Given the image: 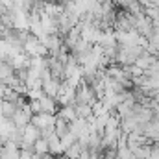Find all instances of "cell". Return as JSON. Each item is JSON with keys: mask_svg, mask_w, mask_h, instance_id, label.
<instances>
[{"mask_svg": "<svg viewBox=\"0 0 159 159\" xmlns=\"http://www.w3.org/2000/svg\"><path fill=\"white\" fill-rule=\"evenodd\" d=\"M19 109V106H17V102H7V100H2V115L6 117V119H13V115H15V111Z\"/></svg>", "mask_w": 159, "mask_h": 159, "instance_id": "8", "label": "cell"}, {"mask_svg": "<svg viewBox=\"0 0 159 159\" xmlns=\"http://www.w3.org/2000/svg\"><path fill=\"white\" fill-rule=\"evenodd\" d=\"M85 148L81 146V143L80 141H76L74 144H70L67 150H65V154H63V157L65 159H78L80 156H81V152H83Z\"/></svg>", "mask_w": 159, "mask_h": 159, "instance_id": "5", "label": "cell"}, {"mask_svg": "<svg viewBox=\"0 0 159 159\" xmlns=\"http://www.w3.org/2000/svg\"><path fill=\"white\" fill-rule=\"evenodd\" d=\"M41 137V129L34 124V122H30L28 126H24L22 128V141H26V143H34L35 144V141Z\"/></svg>", "mask_w": 159, "mask_h": 159, "instance_id": "3", "label": "cell"}, {"mask_svg": "<svg viewBox=\"0 0 159 159\" xmlns=\"http://www.w3.org/2000/svg\"><path fill=\"white\" fill-rule=\"evenodd\" d=\"M57 115H59V117H63V119H67L69 122H74V120L78 119L76 104H70V106H61V107H59V111H57Z\"/></svg>", "mask_w": 159, "mask_h": 159, "instance_id": "4", "label": "cell"}, {"mask_svg": "<svg viewBox=\"0 0 159 159\" xmlns=\"http://www.w3.org/2000/svg\"><path fill=\"white\" fill-rule=\"evenodd\" d=\"M56 117L57 115H54V113H37V115H34L32 117V122L39 128V129H43V128H48V126H54L56 124Z\"/></svg>", "mask_w": 159, "mask_h": 159, "instance_id": "2", "label": "cell"}, {"mask_svg": "<svg viewBox=\"0 0 159 159\" xmlns=\"http://www.w3.org/2000/svg\"><path fill=\"white\" fill-rule=\"evenodd\" d=\"M69 131H70V122L57 115V117H56V133H57L59 137H63V135H67Z\"/></svg>", "mask_w": 159, "mask_h": 159, "instance_id": "6", "label": "cell"}, {"mask_svg": "<svg viewBox=\"0 0 159 159\" xmlns=\"http://www.w3.org/2000/svg\"><path fill=\"white\" fill-rule=\"evenodd\" d=\"M41 102V109L44 111V113H54V115H57V111H59V102H57V98L56 96H50V94H43L39 98Z\"/></svg>", "mask_w": 159, "mask_h": 159, "instance_id": "1", "label": "cell"}, {"mask_svg": "<svg viewBox=\"0 0 159 159\" xmlns=\"http://www.w3.org/2000/svg\"><path fill=\"white\" fill-rule=\"evenodd\" d=\"M76 111H78V117L87 119V120L94 115V111H93V104H76Z\"/></svg>", "mask_w": 159, "mask_h": 159, "instance_id": "9", "label": "cell"}, {"mask_svg": "<svg viewBox=\"0 0 159 159\" xmlns=\"http://www.w3.org/2000/svg\"><path fill=\"white\" fill-rule=\"evenodd\" d=\"M35 154L37 156H46V154H50V143H48V139H44V137H39L37 141H35Z\"/></svg>", "mask_w": 159, "mask_h": 159, "instance_id": "7", "label": "cell"}]
</instances>
